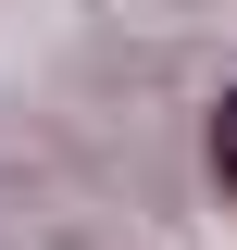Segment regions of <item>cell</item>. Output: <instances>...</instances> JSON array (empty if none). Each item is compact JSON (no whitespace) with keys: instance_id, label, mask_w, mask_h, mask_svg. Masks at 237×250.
<instances>
[{"instance_id":"cell-1","label":"cell","mask_w":237,"mask_h":250,"mask_svg":"<svg viewBox=\"0 0 237 250\" xmlns=\"http://www.w3.org/2000/svg\"><path fill=\"white\" fill-rule=\"evenodd\" d=\"M212 188H225V200H237V88L212 100Z\"/></svg>"}]
</instances>
